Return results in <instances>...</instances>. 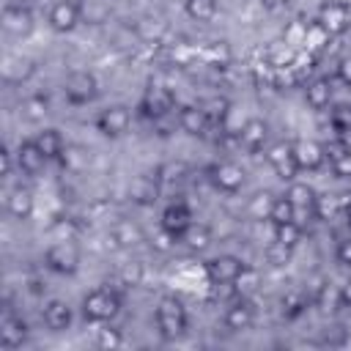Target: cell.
Returning <instances> with one entry per match:
<instances>
[{"label": "cell", "instance_id": "44", "mask_svg": "<svg viewBox=\"0 0 351 351\" xmlns=\"http://www.w3.org/2000/svg\"><path fill=\"white\" fill-rule=\"evenodd\" d=\"M304 27H307V22L293 19V22L282 30V41H285L288 47H293V49H302V44H304Z\"/></svg>", "mask_w": 351, "mask_h": 351}, {"label": "cell", "instance_id": "5", "mask_svg": "<svg viewBox=\"0 0 351 351\" xmlns=\"http://www.w3.org/2000/svg\"><path fill=\"white\" fill-rule=\"evenodd\" d=\"M96 93H99V80L90 71L77 69L63 82V96H66L69 104H88V101L96 99Z\"/></svg>", "mask_w": 351, "mask_h": 351}, {"label": "cell", "instance_id": "56", "mask_svg": "<svg viewBox=\"0 0 351 351\" xmlns=\"http://www.w3.org/2000/svg\"><path fill=\"white\" fill-rule=\"evenodd\" d=\"M263 3V8H269V11H277V8H282L288 0H261Z\"/></svg>", "mask_w": 351, "mask_h": 351}, {"label": "cell", "instance_id": "27", "mask_svg": "<svg viewBox=\"0 0 351 351\" xmlns=\"http://www.w3.org/2000/svg\"><path fill=\"white\" fill-rule=\"evenodd\" d=\"M33 206H36L33 203V192L27 186H14L8 192V197H5V208H8V214L14 219H27L33 214Z\"/></svg>", "mask_w": 351, "mask_h": 351}, {"label": "cell", "instance_id": "40", "mask_svg": "<svg viewBox=\"0 0 351 351\" xmlns=\"http://www.w3.org/2000/svg\"><path fill=\"white\" fill-rule=\"evenodd\" d=\"M271 241L296 250V244L302 241V225H299V222H282V225H274V239H271Z\"/></svg>", "mask_w": 351, "mask_h": 351}, {"label": "cell", "instance_id": "55", "mask_svg": "<svg viewBox=\"0 0 351 351\" xmlns=\"http://www.w3.org/2000/svg\"><path fill=\"white\" fill-rule=\"evenodd\" d=\"M340 304H348L351 307V277L340 285Z\"/></svg>", "mask_w": 351, "mask_h": 351}, {"label": "cell", "instance_id": "26", "mask_svg": "<svg viewBox=\"0 0 351 351\" xmlns=\"http://www.w3.org/2000/svg\"><path fill=\"white\" fill-rule=\"evenodd\" d=\"M310 304H313V299H310L307 288H288V291L282 293V299H280V310H282V315H285L288 321L304 315Z\"/></svg>", "mask_w": 351, "mask_h": 351}, {"label": "cell", "instance_id": "34", "mask_svg": "<svg viewBox=\"0 0 351 351\" xmlns=\"http://www.w3.org/2000/svg\"><path fill=\"white\" fill-rule=\"evenodd\" d=\"M159 178L156 176H140L134 184H132V200H137V203H154L156 200V195H159Z\"/></svg>", "mask_w": 351, "mask_h": 351}, {"label": "cell", "instance_id": "31", "mask_svg": "<svg viewBox=\"0 0 351 351\" xmlns=\"http://www.w3.org/2000/svg\"><path fill=\"white\" fill-rule=\"evenodd\" d=\"M33 140L38 143V148L44 151V156H47V159H60V156H63V151H66L63 134H60L58 129H41Z\"/></svg>", "mask_w": 351, "mask_h": 351}, {"label": "cell", "instance_id": "29", "mask_svg": "<svg viewBox=\"0 0 351 351\" xmlns=\"http://www.w3.org/2000/svg\"><path fill=\"white\" fill-rule=\"evenodd\" d=\"M332 33L318 22V19H313V22H307V27H304V44H302V49H307V52H324L329 44H332Z\"/></svg>", "mask_w": 351, "mask_h": 351}, {"label": "cell", "instance_id": "47", "mask_svg": "<svg viewBox=\"0 0 351 351\" xmlns=\"http://www.w3.org/2000/svg\"><path fill=\"white\" fill-rule=\"evenodd\" d=\"M140 280H143V266H140L137 261L121 269V285H126V288H134V285H140Z\"/></svg>", "mask_w": 351, "mask_h": 351}, {"label": "cell", "instance_id": "51", "mask_svg": "<svg viewBox=\"0 0 351 351\" xmlns=\"http://www.w3.org/2000/svg\"><path fill=\"white\" fill-rule=\"evenodd\" d=\"M332 173H335L337 178H351V151L332 162Z\"/></svg>", "mask_w": 351, "mask_h": 351}, {"label": "cell", "instance_id": "1", "mask_svg": "<svg viewBox=\"0 0 351 351\" xmlns=\"http://www.w3.org/2000/svg\"><path fill=\"white\" fill-rule=\"evenodd\" d=\"M154 318H156V329L165 340H176L186 332L189 326V315H186V307L178 296H162L156 302V310H154Z\"/></svg>", "mask_w": 351, "mask_h": 351}, {"label": "cell", "instance_id": "43", "mask_svg": "<svg viewBox=\"0 0 351 351\" xmlns=\"http://www.w3.org/2000/svg\"><path fill=\"white\" fill-rule=\"evenodd\" d=\"M233 285H236V291H239V296H250L258 285H261V274H258V269H252V266H244L241 271H239V277L233 280Z\"/></svg>", "mask_w": 351, "mask_h": 351}, {"label": "cell", "instance_id": "8", "mask_svg": "<svg viewBox=\"0 0 351 351\" xmlns=\"http://www.w3.org/2000/svg\"><path fill=\"white\" fill-rule=\"evenodd\" d=\"M315 19L332 33V36H343L351 27V8L343 0H326L318 5Z\"/></svg>", "mask_w": 351, "mask_h": 351}, {"label": "cell", "instance_id": "35", "mask_svg": "<svg viewBox=\"0 0 351 351\" xmlns=\"http://www.w3.org/2000/svg\"><path fill=\"white\" fill-rule=\"evenodd\" d=\"M19 112H22L30 123H38V121H44V115L49 112V101H47V96H41V93L25 96V99L19 101Z\"/></svg>", "mask_w": 351, "mask_h": 351}, {"label": "cell", "instance_id": "13", "mask_svg": "<svg viewBox=\"0 0 351 351\" xmlns=\"http://www.w3.org/2000/svg\"><path fill=\"white\" fill-rule=\"evenodd\" d=\"M33 25H36L33 8H27V5H5L3 8V27H5V33L16 36V38H25V36H30Z\"/></svg>", "mask_w": 351, "mask_h": 351}, {"label": "cell", "instance_id": "10", "mask_svg": "<svg viewBox=\"0 0 351 351\" xmlns=\"http://www.w3.org/2000/svg\"><path fill=\"white\" fill-rule=\"evenodd\" d=\"M47 22L55 33H71L82 16H80V3L77 0H55L49 14H47Z\"/></svg>", "mask_w": 351, "mask_h": 351}, {"label": "cell", "instance_id": "45", "mask_svg": "<svg viewBox=\"0 0 351 351\" xmlns=\"http://www.w3.org/2000/svg\"><path fill=\"white\" fill-rule=\"evenodd\" d=\"M291 255H293V250L291 247H282L277 241H269V247H266V261L271 266H285L291 261Z\"/></svg>", "mask_w": 351, "mask_h": 351}, {"label": "cell", "instance_id": "21", "mask_svg": "<svg viewBox=\"0 0 351 351\" xmlns=\"http://www.w3.org/2000/svg\"><path fill=\"white\" fill-rule=\"evenodd\" d=\"M36 74V60L27 55H8L3 63V80L8 85H22Z\"/></svg>", "mask_w": 351, "mask_h": 351}, {"label": "cell", "instance_id": "46", "mask_svg": "<svg viewBox=\"0 0 351 351\" xmlns=\"http://www.w3.org/2000/svg\"><path fill=\"white\" fill-rule=\"evenodd\" d=\"M96 346H99V348H118V346H123V335H121L118 329H112V326H107V329H99Z\"/></svg>", "mask_w": 351, "mask_h": 351}, {"label": "cell", "instance_id": "37", "mask_svg": "<svg viewBox=\"0 0 351 351\" xmlns=\"http://www.w3.org/2000/svg\"><path fill=\"white\" fill-rule=\"evenodd\" d=\"M271 206H274V195L263 189V192H255V195L250 197L247 211H250V217H252L255 222H261V219H269V217H271Z\"/></svg>", "mask_w": 351, "mask_h": 351}, {"label": "cell", "instance_id": "23", "mask_svg": "<svg viewBox=\"0 0 351 351\" xmlns=\"http://www.w3.org/2000/svg\"><path fill=\"white\" fill-rule=\"evenodd\" d=\"M332 96H335V88L326 77H313L304 82V101L307 107L313 110H326L332 104Z\"/></svg>", "mask_w": 351, "mask_h": 351}, {"label": "cell", "instance_id": "54", "mask_svg": "<svg viewBox=\"0 0 351 351\" xmlns=\"http://www.w3.org/2000/svg\"><path fill=\"white\" fill-rule=\"evenodd\" d=\"M335 258H337V263H340V266H351V236H348V239H343V241L337 244Z\"/></svg>", "mask_w": 351, "mask_h": 351}, {"label": "cell", "instance_id": "48", "mask_svg": "<svg viewBox=\"0 0 351 351\" xmlns=\"http://www.w3.org/2000/svg\"><path fill=\"white\" fill-rule=\"evenodd\" d=\"M332 129L335 132H340V129H348L351 126V107L348 104H337L335 110H332Z\"/></svg>", "mask_w": 351, "mask_h": 351}, {"label": "cell", "instance_id": "42", "mask_svg": "<svg viewBox=\"0 0 351 351\" xmlns=\"http://www.w3.org/2000/svg\"><path fill=\"white\" fill-rule=\"evenodd\" d=\"M77 233H80V228H77V222L69 219V217H60V219H55V222L49 225V239H52V241H74Z\"/></svg>", "mask_w": 351, "mask_h": 351}, {"label": "cell", "instance_id": "19", "mask_svg": "<svg viewBox=\"0 0 351 351\" xmlns=\"http://www.w3.org/2000/svg\"><path fill=\"white\" fill-rule=\"evenodd\" d=\"M176 121H178V129L186 132V134H192V137H203L208 132V123H211L200 104H184L178 110V118Z\"/></svg>", "mask_w": 351, "mask_h": 351}, {"label": "cell", "instance_id": "28", "mask_svg": "<svg viewBox=\"0 0 351 351\" xmlns=\"http://www.w3.org/2000/svg\"><path fill=\"white\" fill-rule=\"evenodd\" d=\"M110 239L115 241V247L132 250V247H137V244L143 241V230H140V225L132 222V219H118V222L112 225V230H110Z\"/></svg>", "mask_w": 351, "mask_h": 351}, {"label": "cell", "instance_id": "15", "mask_svg": "<svg viewBox=\"0 0 351 351\" xmlns=\"http://www.w3.org/2000/svg\"><path fill=\"white\" fill-rule=\"evenodd\" d=\"M252 324H255V307L250 304L247 296H236V299L228 304V310H225V326H228L230 332H244V329H250Z\"/></svg>", "mask_w": 351, "mask_h": 351}, {"label": "cell", "instance_id": "20", "mask_svg": "<svg viewBox=\"0 0 351 351\" xmlns=\"http://www.w3.org/2000/svg\"><path fill=\"white\" fill-rule=\"evenodd\" d=\"M285 195H288V200H291L293 208H296V222L302 225V217L313 214V203H315V195H318V192H315L310 184H304V181H288ZM313 217H315V214H313Z\"/></svg>", "mask_w": 351, "mask_h": 351}, {"label": "cell", "instance_id": "6", "mask_svg": "<svg viewBox=\"0 0 351 351\" xmlns=\"http://www.w3.org/2000/svg\"><path fill=\"white\" fill-rule=\"evenodd\" d=\"M266 162L271 165L274 176L282 178V181H296V176L302 173L299 165H296V156H293V143H288V140H280V143L269 145Z\"/></svg>", "mask_w": 351, "mask_h": 351}, {"label": "cell", "instance_id": "25", "mask_svg": "<svg viewBox=\"0 0 351 351\" xmlns=\"http://www.w3.org/2000/svg\"><path fill=\"white\" fill-rule=\"evenodd\" d=\"M77 3H80L82 22L85 25H93V27L110 22V16L115 11V0H77Z\"/></svg>", "mask_w": 351, "mask_h": 351}, {"label": "cell", "instance_id": "16", "mask_svg": "<svg viewBox=\"0 0 351 351\" xmlns=\"http://www.w3.org/2000/svg\"><path fill=\"white\" fill-rule=\"evenodd\" d=\"M134 33H137V41H140V44L156 47V44H162L165 36H167V22H165V16H159V14H145V16H140V19L134 22Z\"/></svg>", "mask_w": 351, "mask_h": 351}, {"label": "cell", "instance_id": "53", "mask_svg": "<svg viewBox=\"0 0 351 351\" xmlns=\"http://www.w3.org/2000/svg\"><path fill=\"white\" fill-rule=\"evenodd\" d=\"M0 162H3V178H11L14 165H16V154H11L8 145H3V151H0Z\"/></svg>", "mask_w": 351, "mask_h": 351}, {"label": "cell", "instance_id": "3", "mask_svg": "<svg viewBox=\"0 0 351 351\" xmlns=\"http://www.w3.org/2000/svg\"><path fill=\"white\" fill-rule=\"evenodd\" d=\"M80 261H82V255H80V247L74 241H52L44 252L47 269H52L55 274H63V277L77 274Z\"/></svg>", "mask_w": 351, "mask_h": 351}, {"label": "cell", "instance_id": "7", "mask_svg": "<svg viewBox=\"0 0 351 351\" xmlns=\"http://www.w3.org/2000/svg\"><path fill=\"white\" fill-rule=\"evenodd\" d=\"M132 126V110L126 104H110L96 115V129L104 137H121Z\"/></svg>", "mask_w": 351, "mask_h": 351}, {"label": "cell", "instance_id": "32", "mask_svg": "<svg viewBox=\"0 0 351 351\" xmlns=\"http://www.w3.org/2000/svg\"><path fill=\"white\" fill-rule=\"evenodd\" d=\"M178 241H184L192 252H203V250H208V244H211V228L203 225V222H192V225L181 233Z\"/></svg>", "mask_w": 351, "mask_h": 351}, {"label": "cell", "instance_id": "41", "mask_svg": "<svg viewBox=\"0 0 351 351\" xmlns=\"http://www.w3.org/2000/svg\"><path fill=\"white\" fill-rule=\"evenodd\" d=\"M269 222H274V225L296 222V208H293V203L288 200V195L274 197V206H271V217H269Z\"/></svg>", "mask_w": 351, "mask_h": 351}, {"label": "cell", "instance_id": "18", "mask_svg": "<svg viewBox=\"0 0 351 351\" xmlns=\"http://www.w3.org/2000/svg\"><path fill=\"white\" fill-rule=\"evenodd\" d=\"M49 159L44 156V151L38 148V143L36 140H22L19 145H16V167L22 170V173H27V176H36V173H41L44 170V165H47Z\"/></svg>", "mask_w": 351, "mask_h": 351}, {"label": "cell", "instance_id": "57", "mask_svg": "<svg viewBox=\"0 0 351 351\" xmlns=\"http://www.w3.org/2000/svg\"><path fill=\"white\" fill-rule=\"evenodd\" d=\"M337 137L351 148V126H348V129H340V132H337Z\"/></svg>", "mask_w": 351, "mask_h": 351}, {"label": "cell", "instance_id": "33", "mask_svg": "<svg viewBox=\"0 0 351 351\" xmlns=\"http://www.w3.org/2000/svg\"><path fill=\"white\" fill-rule=\"evenodd\" d=\"M186 176H189V165L181 162V159H176V162H165V165L156 167V178H159L162 186H176V184L186 181Z\"/></svg>", "mask_w": 351, "mask_h": 351}, {"label": "cell", "instance_id": "22", "mask_svg": "<svg viewBox=\"0 0 351 351\" xmlns=\"http://www.w3.org/2000/svg\"><path fill=\"white\" fill-rule=\"evenodd\" d=\"M41 318H44V324H47V329L49 332H66L69 326H71V307H69V302H63V299H49L47 304H44V310H41Z\"/></svg>", "mask_w": 351, "mask_h": 351}, {"label": "cell", "instance_id": "12", "mask_svg": "<svg viewBox=\"0 0 351 351\" xmlns=\"http://www.w3.org/2000/svg\"><path fill=\"white\" fill-rule=\"evenodd\" d=\"M203 269H206L208 282L217 285V282H233V280L239 277V271L244 269V263H241V258H236V255H217V258L206 261Z\"/></svg>", "mask_w": 351, "mask_h": 351}, {"label": "cell", "instance_id": "2", "mask_svg": "<svg viewBox=\"0 0 351 351\" xmlns=\"http://www.w3.org/2000/svg\"><path fill=\"white\" fill-rule=\"evenodd\" d=\"M121 310V291L118 288H93L85 299H82V315L90 324H107L118 315Z\"/></svg>", "mask_w": 351, "mask_h": 351}, {"label": "cell", "instance_id": "24", "mask_svg": "<svg viewBox=\"0 0 351 351\" xmlns=\"http://www.w3.org/2000/svg\"><path fill=\"white\" fill-rule=\"evenodd\" d=\"M269 137V126L263 118H247L239 129V143L247 148V151H261L263 143Z\"/></svg>", "mask_w": 351, "mask_h": 351}, {"label": "cell", "instance_id": "38", "mask_svg": "<svg viewBox=\"0 0 351 351\" xmlns=\"http://www.w3.org/2000/svg\"><path fill=\"white\" fill-rule=\"evenodd\" d=\"M315 60H318L315 52H307V49H296V52H293L291 69H293V74L299 77V82H307V77L315 71Z\"/></svg>", "mask_w": 351, "mask_h": 351}, {"label": "cell", "instance_id": "17", "mask_svg": "<svg viewBox=\"0 0 351 351\" xmlns=\"http://www.w3.org/2000/svg\"><path fill=\"white\" fill-rule=\"evenodd\" d=\"M293 156H296V165H299V170H318L324 162H326V151H324V145L321 143H315V140H293Z\"/></svg>", "mask_w": 351, "mask_h": 351}, {"label": "cell", "instance_id": "14", "mask_svg": "<svg viewBox=\"0 0 351 351\" xmlns=\"http://www.w3.org/2000/svg\"><path fill=\"white\" fill-rule=\"evenodd\" d=\"M162 228L165 230H170L176 239H181V233L195 222L192 219V208L184 203V200H173V203H167L165 208H162Z\"/></svg>", "mask_w": 351, "mask_h": 351}, {"label": "cell", "instance_id": "52", "mask_svg": "<svg viewBox=\"0 0 351 351\" xmlns=\"http://www.w3.org/2000/svg\"><path fill=\"white\" fill-rule=\"evenodd\" d=\"M335 74H337V80H340V82L351 85V52H348V55H343V58L337 60V66H335Z\"/></svg>", "mask_w": 351, "mask_h": 351}, {"label": "cell", "instance_id": "58", "mask_svg": "<svg viewBox=\"0 0 351 351\" xmlns=\"http://www.w3.org/2000/svg\"><path fill=\"white\" fill-rule=\"evenodd\" d=\"M5 5H33V0H5Z\"/></svg>", "mask_w": 351, "mask_h": 351}, {"label": "cell", "instance_id": "49", "mask_svg": "<svg viewBox=\"0 0 351 351\" xmlns=\"http://www.w3.org/2000/svg\"><path fill=\"white\" fill-rule=\"evenodd\" d=\"M154 247H156L159 252H170V250L176 247V236H173L170 230H165V228H159V230L154 233Z\"/></svg>", "mask_w": 351, "mask_h": 351}, {"label": "cell", "instance_id": "4", "mask_svg": "<svg viewBox=\"0 0 351 351\" xmlns=\"http://www.w3.org/2000/svg\"><path fill=\"white\" fill-rule=\"evenodd\" d=\"M173 107H176L173 90H170L167 85H159V82H151V85L145 88L143 99H140V112H143L145 118H151V121L167 118V115L173 112Z\"/></svg>", "mask_w": 351, "mask_h": 351}, {"label": "cell", "instance_id": "50", "mask_svg": "<svg viewBox=\"0 0 351 351\" xmlns=\"http://www.w3.org/2000/svg\"><path fill=\"white\" fill-rule=\"evenodd\" d=\"M324 151H326V159H329V165H332L335 159H340V156H343V154H348L351 148H348L340 137H335V140H329V143L324 145Z\"/></svg>", "mask_w": 351, "mask_h": 351}, {"label": "cell", "instance_id": "9", "mask_svg": "<svg viewBox=\"0 0 351 351\" xmlns=\"http://www.w3.org/2000/svg\"><path fill=\"white\" fill-rule=\"evenodd\" d=\"M25 340H27V324L5 302L3 304V313H0V346L3 348H19Z\"/></svg>", "mask_w": 351, "mask_h": 351}, {"label": "cell", "instance_id": "11", "mask_svg": "<svg viewBox=\"0 0 351 351\" xmlns=\"http://www.w3.org/2000/svg\"><path fill=\"white\" fill-rule=\"evenodd\" d=\"M208 173H211V184H214L219 192L233 195V192H239V189L244 186V170H241L236 162H230V159L214 162Z\"/></svg>", "mask_w": 351, "mask_h": 351}, {"label": "cell", "instance_id": "30", "mask_svg": "<svg viewBox=\"0 0 351 351\" xmlns=\"http://www.w3.org/2000/svg\"><path fill=\"white\" fill-rule=\"evenodd\" d=\"M313 214H315V219H324V222H329V219L346 214V211H343V203H340V195H335V192H321V195H315Z\"/></svg>", "mask_w": 351, "mask_h": 351}, {"label": "cell", "instance_id": "59", "mask_svg": "<svg viewBox=\"0 0 351 351\" xmlns=\"http://www.w3.org/2000/svg\"><path fill=\"white\" fill-rule=\"evenodd\" d=\"M346 222H348V228H351V208L346 211Z\"/></svg>", "mask_w": 351, "mask_h": 351}, {"label": "cell", "instance_id": "39", "mask_svg": "<svg viewBox=\"0 0 351 351\" xmlns=\"http://www.w3.org/2000/svg\"><path fill=\"white\" fill-rule=\"evenodd\" d=\"M184 11L195 22H208L217 14V0H184Z\"/></svg>", "mask_w": 351, "mask_h": 351}, {"label": "cell", "instance_id": "36", "mask_svg": "<svg viewBox=\"0 0 351 351\" xmlns=\"http://www.w3.org/2000/svg\"><path fill=\"white\" fill-rule=\"evenodd\" d=\"M200 107H203V112L208 115L211 123H225V118H228V112H230V101H228V96H219V93L203 99Z\"/></svg>", "mask_w": 351, "mask_h": 351}]
</instances>
